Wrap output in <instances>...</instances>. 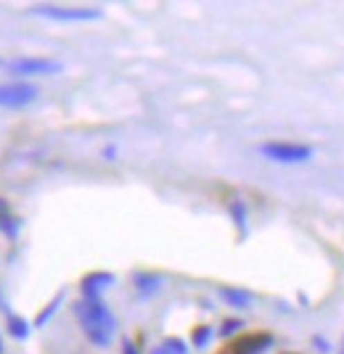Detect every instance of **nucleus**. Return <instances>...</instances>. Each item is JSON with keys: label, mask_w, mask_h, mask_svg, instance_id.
<instances>
[{"label": "nucleus", "mask_w": 344, "mask_h": 354, "mask_svg": "<svg viewBox=\"0 0 344 354\" xmlns=\"http://www.w3.org/2000/svg\"><path fill=\"white\" fill-rule=\"evenodd\" d=\"M286 354H297V352H286Z\"/></svg>", "instance_id": "nucleus-18"}, {"label": "nucleus", "mask_w": 344, "mask_h": 354, "mask_svg": "<svg viewBox=\"0 0 344 354\" xmlns=\"http://www.w3.org/2000/svg\"><path fill=\"white\" fill-rule=\"evenodd\" d=\"M8 214H11V212H8V204L0 198V225H8Z\"/></svg>", "instance_id": "nucleus-14"}, {"label": "nucleus", "mask_w": 344, "mask_h": 354, "mask_svg": "<svg viewBox=\"0 0 344 354\" xmlns=\"http://www.w3.org/2000/svg\"><path fill=\"white\" fill-rule=\"evenodd\" d=\"M0 354H3V341H0Z\"/></svg>", "instance_id": "nucleus-17"}, {"label": "nucleus", "mask_w": 344, "mask_h": 354, "mask_svg": "<svg viewBox=\"0 0 344 354\" xmlns=\"http://www.w3.org/2000/svg\"><path fill=\"white\" fill-rule=\"evenodd\" d=\"M37 95V88L30 82H3L0 85V109H24Z\"/></svg>", "instance_id": "nucleus-3"}, {"label": "nucleus", "mask_w": 344, "mask_h": 354, "mask_svg": "<svg viewBox=\"0 0 344 354\" xmlns=\"http://www.w3.org/2000/svg\"><path fill=\"white\" fill-rule=\"evenodd\" d=\"M273 344V336L265 330H255V333H244L230 344L233 354H262Z\"/></svg>", "instance_id": "nucleus-6"}, {"label": "nucleus", "mask_w": 344, "mask_h": 354, "mask_svg": "<svg viewBox=\"0 0 344 354\" xmlns=\"http://www.w3.org/2000/svg\"><path fill=\"white\" fill-rule=\"evenodd\" d=\"M61 299H64V296H56V299H53V301H51V304H48V307H45L43 310V315H40V317H37V325H43L45 320H48V317H51V315H53V312H56V307H59L61 304Z\"/></svg>", "instance_id": "nucleus-12"}, {"label": "nucleus", "mask_w": 344, "mask_h": 354, "mask_svg": "<svg viewBox=\"0 0 344 354\" xmlns=\"http://www.w3.org/2000/svg\"><path fill=\"white\" fill-rule=\"evenodd\" d=\"M162 349H165L167 354H188L185 352V344H183L180 339H167Z\"/></svg>", "instance_id": "nucleus-11"}, {"label": "nucleus", "mask_w": 344, "mask_h": 354, "mask_svg": "<svg viewBox=\"0 0 344 354\" xmlns=\"http://www.w3.org/2000/svg\"><path fill=\"white\" fill-rule=\"evenodd\" d=\"M223 299L233 301V304H249V299H252V296H249V294H239V291H233V288H225Z\"/></svg>", "instance_id": "nucleus-10"}, {"label": "nucleus", "mask_w": 344, "mask_h": 354, "mask_svg": "<svg viewBox=\"0 0 344 354\" xmlns=\"http://www.w3.org/2000/svg\"><path fill=\"white\" fill-rule=\"evenodd\" d=\"M125 354H135V349H133V344H130V341L125 344Z\"/></svg>", "instance_id": "nucleus-15"}, {"label": "nucleus", "mask_w": 344, "mask_h": 354, "mask_svg": "<svg viewBox=\"0 0 344 354\" xmlns=\"http://www.w3.org/2000/svg\"><path fill=\"white\" fill-rule=\"evenodd\" d=\"M154 354H167V352H165V349H156V352H154Z\"/></svg>", "instance_id": "nucleus-16"}, {"label": "nucleus", "mask_w": 344, "mask_h": 354, "mask_svg": "<svg viewBox=\"0 0 344 354\" xmlns=\"http://www.w3.org/2000/svg\"><path fill=\"white\" fill-rule=\"evenodd\" d=\"M111 283H114L111 272H90L82 278V294H85V299H98V294Z\"/></svg>", "instance_id": "nucleus-7"}, {"label": "nucleus", "mask_w": 344, "mask_h": 354, "mask_svg": "<svg viewBox=\"0 0 344 354\" xmlns=\"http://www.w3.org/2000/svg\"><path fill=\"white\" fill-rule=\"evenodd\" d=\"M342 354H344V344H342Z\"/></svg>", "instance_id": "nucleus-19"}, {"label": "nucleus", "mask_w": 344, "mask_h": 354, "mask_svg": "<svg viewBox=\"0 0 344 354\" xmlns=\"http://www.w3.org/2000/svg\"><path fill=\"white\" fill-rule=\"evenodd\" d=\"M210 339H212L210 328H204V325H201V328H196L194 330V346H199V349H201V346H207Z\"/></svg>", "instance_id": "nucleus-9"}, {"label": "nucleus", "mask_w": 344, "mask_h": 354, "mask_svg": "<svg viewBox=\"0 0 344 354\" xmlns=\"http://www.w3.org/2000/svg\"><path fill=\"white\" fill-rule=\"evenodd\" d=\"M75 315H77V320L82 323V328H85V336H88L93 344L106 346V344L111 341L117 325H114V317L109 315V310H106L98 299H82L75 307Z\"/></svg>", "instance_id": "nucleus-1"}, {"label": "nucleus", "mask_w": 344, "mask_h": 354, "mask_svg": "<svg viewBox=\"0 0 344 354\" xmlns=\"http://www.w3.org/2000/svg\"><path fill=\"white\" fill-rule=\"evenodd\" d=\"M8 330H11L14 339H27V336H30V323L21 320V317H16V315H11V317H8Z\"/></svg>", "instance_id": "nucleus-8"}, {"label": "nucleus", "mask_w": 344, "mask_h": 354, "mask_svg": "<svg viewBox=\"0 0 344 354\" xmlns=\"http://www.w3.org/2000/svg\"><path fill=\"white\" fill-rule=\"evenodd\" d=\"M236 328H241V320H228V323L223 325V330H220V333H223V336H230Z\"/></svg>", "instance_id": "nucleus-13"}, {"label": "nucleus", "mask_w": 344, "mask_h": 354, "mask_svg": "<svg viewBox=\"0 0 344 354\" xmlns=\"http://www.w3.org/2000/svg\"><path fill=\"white\" fill-rule=\"evenodd\" d=\"M268 159L281 164H302L313 156V148L302 146V143H289V140H275V143H265L260 148Z\"/></svg>", "instance_id": "nucleus-2"}, {"label": "nucleus", "mask_w": 344, "mask_h": 354, "mask_svg": "<svg viewBox=\"0 0 344 354\" xmlns=\"http://www.w3.org/2000/svg\"><path fill=\"white\" fill-rule=\"evenodd\" d=\"M8 72L19 74V77H40V74L61 72V64L51 59H16L8 61Z\"/></svg>", "instance_id": "nucleus-5"}, {"label": "nucleus", "mask_w": 344, "mask_h": 354, "mask_svg": "<svg viewBox=\"0 0 344 354\" xmlns=\"http://www.w3.org/2000/svg\"><path fill=\"white\" fill-rule=\"evenodd\" d=\"M32 14L48 16L56 21H96V19H101V11H96V8H59V6H37V8H32Z\"/></svg>", "instance_id": "nucleus-4"}]
</instances>
